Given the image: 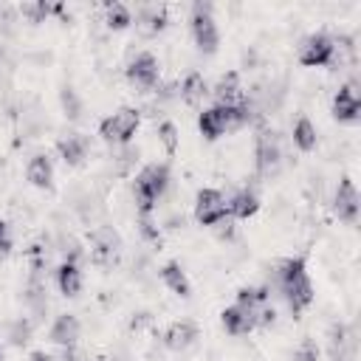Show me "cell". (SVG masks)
Listing matches in <instances>:
<instances>
[{
    "label": "cell",
    "mask_w": 361,
    "mask_h": 361,
    "mask_svg": "<svg viewBox=\"0 0 361 361\" xmlns=\"http://www.w3.org/2000/svg\"><path fill=\"white\" fill-rule=\"evenodd\" d=\"M138 130V110L133 107H121L118 113H113L110 118L102 121L99 133L104 141H116V144H127Z\"/></svg>",
    "instance_id": "277c9868"
},
{
    "label": "cell",
    "mask_w": 361,
    "mask_h": 361,
    "mask_svg": "<svg viewBox=\"0 0 361 361\" xmlns=\"http://www.w3.org/2000/svg\"><path fill=\"white\" fill-rule=\"evenodd\" d=\"M127 76H130V82L138 85V87H152V85L158 82V59H155L152 54H138V56L130 62Z\"/></svg>",
    "instance_id": "ba28073f"
},
{
    "label": "cell",
    "mask_w": 361,
    "mask_h": 361,
    "mask_svg": "<svg viewBox=\"0 0 361 361\" xmlns=\"http://www.w3.org/2000/svg\"><path fill=\"white\" fill-rule=\"evenodd\" d=\"M279 288H282L293 313H299L302 307H307L313 302V285H310V276L305 271L302 257H290L279 265Z\"/></svg>",
    "instance_id": "6da1fadb"
},
{
    "label": "cell",
    "mask_w": 361,
    "mask_h": 361,
    "mask_svg": "<svg viewBox=\"0 0 361 361\" xmlns=\"http://www.w3.org/2000/svg\"><path fill=\"white\" fill-rule=\"evenodd\" d=\"M0 358H3V350H0Z\"/></svg>",
    "instance_id": "e575fe53"
},
{
    "label": "cell",
    "mask_w": 361,
    "mask_h": 361,
    "mask_svg": "<svg viewBox=\"0 0 361 361\" xmlns=\"http://www.w3.org/2000/svg\"><path fill=\"white\" fill-rule=\"evenodd\" d=\"M293 358H296V361H319V347H316V341H313V338H305V341L296 347Z\"/></svg>",
    "instance_id": "f1b7e54d"
},
{
    "label": "cell",
    "mask_w": 361,
    "mask_h": 361,
    "mask_svg": "<svg viewBox=\"0 0 361 361\" xmlns=\"http://www.w3.org/2000/svg\"><path fill=\"white\" fill-rule=\"evenodd\" d=\"M293 144L302 149V152H310L316 147V127L307 121V118H299L293 124Z\"/></svg>",
    "instance_id": "cb8c5ba5"
},
{
    "label": "cell",
    "mask_w": 361,
    "mask_h": 361,
    "mask_svg": "<svg viewBox=\"0 0 361 361\" xmlns=\"http://www.w3.org/2000/svg\"><path fill=\"white\" fill-rule=\"evenodd\" d=\"M299 62L305 68H322L333 62V39L327 34H313L299 48Z\"/></svg>",
    "instance_id": "5b68a950"
},
{
    "label": "cell",
    "mask_w": 361,
    "mask_h": 361,
    "mask_svg": "<svg viewBox=\"0 0 361 361\" xmlns=\"http://www.w3.org/2000/svg\"><path fill=\"white\" fill-rule=\"evenodd\" d=\"M8 338H11L14 347L28 344V338H31V324H28L25 319H17V322L11 324V330H8Z\"/></svg>",
    "instance_id": "83f0119b"
},
{
    "label": "cell",
    "mask_w": 361,
    "mask_h": 361,
    "mask_svg": "<svg viewBox=\"0 0 361 361\" xmlns=\"http://www.w3.org/2000/svg\"><path fill=\"white\" fill-rule=\"evenodd\" d=\"M130 23H133V17H130V8L124 3H107V25L113 31H121Z\"/></svg>",
    "instance_id": "d4e9b609"
},
{
    "label": "cell",
    "mask_w": 361,
    "mask_h": 361,
    "mask_svg": "<svg viewBox=\"0 0 361 361\" xmlns=\"http://www.w3.org/2000/svg\"><path fill=\"white\" fill-rule=\"evenodd\" d=\"M56 285L65 296H76L79 288H82V274L76 268V262H62L59 271H56Z\"/></svg>",
    "instance_id": "ac0fdd59"
},
{
    "label": "cell",
    "mask_w": 361,
    "mask_h": 361,
    "mask_svg": "<svg viewBox=\"0 0 361 361\" xmlns=\"http://www.w3.org/2000/svg\"><path fill=\"white\" fill-rule=\"evenodd\" d=\"M62 361H90L82 350H76V347H65V353H62Z\"/></svg>",
    "instance_id": "1f68e13d"
},
{
    "label": "cell",
    "mask_w": 361,
    "mask_h": 361,
    "mask_svg": "<svg viewBox=\"0 0 361 361\" xmlns=\"http://www.w3.org/2000/svg\"><path fill=\"white\" fill-rule=\"evenodd\" d=\"M169 186V169L164 164H149L147 169H141V175L135 178V203L141 217H149L155 200L166 192Z\"/></svg>",
    "instance_id": "7a4b0ae2"
},
{
    "label": "cell",
    "mask_w": 361,
    "mask_h": 361,
    "mask_svg": "<svg viewBox=\"0 0 361 361\" xmlns=\"http://www.w3.org/2000/svg\"><path fill=\"white\" fill-rule=\"evenodd\" d=\"M254 155H257L259 172H274V169H276V164H279V144H276L274 133L265 130V133L257 135V149H254Z\"/></svg>",
    "instance_id": "30bf717a"
},
{
    "label": "cell",
    "mask_w": 361,
    "mask_h": 361,
    "mask_svg": "<svg viewBox=\"0 0 361 361\" xmlns=\"http://www.w3.org/2000/svg\"><path fill=\"white\" fill-rule=\"evenodd\" d=\"M25 175H28V180H31L34 186L48 189V186H51V180H54V166H51L48 155H34V158L28 161Z\"/></svg>",
    "instance_id": "9a60e30c"
},
{
    "label": "cell",
    "mask_w": 361,
    "mask_h": 361,
    "mask_svg": "<svg viewBox=\"0 0 361 361\" xmlns=\"http://www.w3.org/2000/svg\"><path fill=\"white\" fill-rule=\"evenodd\" d=\"M206 93H209V90H206V82H203L200 73H189V76L183 79V85H180V96H183L186 104H197V102H203Z\"/></svg>",
    "instance_id": "603a6c76"
},
{
    "label": "cell",
    "mask_w": 361,
    "mask_h": 361,
    "mask_svg": "<svg viewBox=\"0 0 361 361\" xmlns=\"http://www.w3.org/2000/svg\"><path fill=\"white\" fill-rule=\"evenodd\" d=\"M214 96H217V102L223 107H234V104L243 102V96H240V79H237L234 71H228L226 76H220V82L214 85Z\"/></svg>",
    "instance_id": "4fadbf2b"
},
{
    "label": "cell",
    "mask_w": 361,
    "mask_h": 361,
    "mask_svg": "<svg viewBox=\"0 0 361 361\" xmlns=\"http://www.w3.org/2000/svg\"><path fill=\"white\" fill-rule=\"evenodd\" d=\"M76 338H79V322H76V316H71V313L56 316V322L51 327V341L54 344H62V347H71Z\"/></svg>",
    "instance_id": "7c38bea8"
},
{
    "label": "cell",
    "mask_w": 361,
    "mask_h": 361,
    "mask_svg": "<svg viewBox=\"0 0 361 361\" xmlns=\"http://www.w3.org/2000/svg\"><path fill=\"white\" fill-rule=\"evenodd\" d=\"M56 149H59V155H62L65 164L76 166L85 158V152H87V138L85 135H68V138H62L56 144Z\"/></svg>",
    "instance_id": "e0dca14e"
},
{
    "label": "cell",
    "mask_w": 361,
    "mask_h": 361,
    "mask_svg": "<svg viewBox=\"0 0 361 361\" xmlns=\"http://www.w3.org/2000/svg\"><path fill=\"white\" fill-rule=\"evenodd\" d=\"M265 302H268V288H243L240 293H237V307L240 310H245V313H257L259 307H265ZM257 324V322H254Z\"/></svg>",
    "instance_id": "ffe728a7"
},
{
    "label": "cell",
    "mask_w": 361,
    "mask_h": 361,
    "mask_svg": "<svg viewBox=\"0 0 361 361\" xmlns=\"http://www.w3.org/2000/svg\"><path fill=\"white\" fill-rule=\"evenodd\" d=\"M228 209H231V214H234V217H240V220H248L251 214H257V209H259V200H257V195H254V192L243 189V192H237V195L231 197Z\"/></svg>",
    "instance_id": "44dd1931"
},
{
    "label": "cell",
    "mask_w": 361,
    "mask_h": 361,
    "mask_svg": "<svg viewBox=\"0 0 361 361\" xmlns=\"http://www.w3.org/2000/svg\"><path fill=\"white\" fill-rule=\"evenodd\" d=\"M220 322H223L226 333H231V336H243V333H248L254 327V316L240 310V307H226L220 313Z\"/></svg>",
    "instance_id": "5bb4252c"
},
{
    "label": "cell",
    "mask_w": 361,
    "mask_h": 361,
    "mask_svg": "<svg viewBox=\"0 0 361 361\" xmlns=\"http://www.w3.org/2000/svg\"><path fill=\"white\" fill-rule=\"evenodd\" d=\"M195 217L203 226H214L217 220L226 217V200L217 189H200L197 192V203H195Z\"/></svg>",
    "instance_id": "8992f818"
},
{
    "label": "cell",
    "mask_w": 361,
    "mask_h": 361,
    "mask_svg": "<svg viewBox=\"0 0 361 361\" xmlns=\"http://www.w3.org/2000/svg\"><path fill=\"white\" fill-rule=\"evenodd\" d=\"M158 141L164 144L166 152H175L178 149V127L172 121H161L158 124Z\"/></svg>",
    "instance_id": "484cf974"
},
{
    "label": "cell",
    "mask_w": 361,
    "mask_h": 361,
    "mask_svg": "<svg viewBox=\"0 0 361 361\" xmlns=\"http://www.w3.org/2000/svg\"><path fill=\"white\" fill-rule=\"evenodd\" d=\"M195 338H197V327H195L192 322H175V324H169L166 333H164V344H166L169 350H186Z\"/></svg>",
    "instance_id": "8fae6325"
},
{
    "label": "cell",
    "mask_w": 361,
    "mask_h": 361,
    "mask_svg": "<svg viewBox=\"0 0 361 361\" xmlns=\"http://www.w3.org/2000/svg\"><path fill=\"white\" fill-rule=\"evenodd\" d=\"M59 102H62V110H65V116H68V118H79V116H82V102H79L76 90L65 87V90H62V96H59Z\"/></svg>",
    "instance_id": "4316f807"
},
{
    "label": "cell",
    "mask_w": 361,
    "mask_h": 361,
    "mask_svg": "<svg viewBox=\"0 0 361 361\" xmlns=\"http://www.w3.org/2000/svg\"><path fill=\"white\" fill-rule=\"evenodd\" d=\"M166 25V11L164 8H144L138 17H135V28L144 34V37H155L158 31H164Z\"/></svg>",
    "instance_id": "2e32d148"
},
{
    "label": "cell",
    "mask_w": 361,
    "mask_h": 361,
    "mask_svg": "<svg viewBox=\"0 0 361 361\" xmlns=\"http://www.w3.org/2000/svg\"><path fill=\"white\" fill-rule=\"evenodd\" d=\"M28 361H51V355L48 353H42V350H37V353H31V358Z\"/></svg>",
    "instance_id": "836d02e7"
},
{
    "label": "cell",
    "mask_w": 361,
    "mask_h": 361,
    "mask_svg": "<svg viewBox=\"0 0 361 361\" xmlns=\"http://www.w3.org/2000/svg\"><path fill=\"white\" fill-rule=\"evenodd\" d=\"M141 234H144L147 240H152V243L161 240V234H158V228H155V223H152L149 217H141Z\"/></svg>",
    "instance_id": "4dcf8cb0"
},
{
    "label": "cell",
    "mask_w": 361,
    "mask_h": 361,
    "mask_svg": "<svg viewBox=\"0 0 361 361\" xmlns=\"http://www.w3.org/2000/svg\"><path fill=\"white\" fill-rule=\"evenodd\" d=\"M358 113H361L358 90H355V85H344V87L336 93V99H333V116H336L338 121H355Z\"/></svg>",
    "instance_id": "9c48e42d"
},
{
    "label": "cell",
    "mask_w": 361,
    "mask_h": 361,
    "mask_svg": "<svg viewBox=\"0 0 361 361\" xmlns=\"http://www.w3.org/2000/svg\"><path fill=\"white\" fill-rule=\"evenodd\" d=\"M11 248V234H8V226L0 220V254H6Z\"/></svg>",
    "instance_id": "d6a6232c"
},
{
    "label": "cell",
    "mask_w": 361,
    "mask_h": 361,
    "mask_svg": "<svg viewBox=\"0 0 361 361\" xmlns=\"http://www.w3.org/2000/svg\"><path fill=\"white\" fill-rule=\"evenodd\" d=\"M90 240H93V248H96V257H99V259L107 257V254H113V251L118 248V234H116L110 226H99V228L90 234Z\"/></svg>",
    "instance_id": "7402d4cb"
},
{
    "label": "cell",
    "mask_w": 361,
    "mask_h": 361,
    "mask_svg": "<svg viewBox=\"0 0 361 361\" xmlns=\"http://www.w3.org/2000/svg\"><path fill=\"white\" fill-rule=\"evenodd\" d=\"M333 209H336V214L341 220L355 223V217H358V192H355L350 178L338 180V189H336V197H333Z\"/></svg>",
    "instance_id": "52a82bcc"
},
{
    "label": "cell",
    "mask_w": 361,
    "mask_h": 361,
    "mask_svg": "<svg viewBox=\"0 0 361 361\" xmlns=\"http://www.w3.org/2000/svg\"><path fill=\"white\" fill-rule=\"evenodd\" d=\"M161 279H164V285H166L172 293L189 296V279H186V274H183V268H180L178 262H166V265L161 268Z\"/></svg>",
    "instance_id": "d6986e66"
},
{
    "label": "cell",
    "mask_w": 361,
    "mask_h": 361,
    "mask_svg": "<svg viewBox=\"0 0 361 361\" xmlns=\"http://www.w3.org/2000/svg\"><path fill=\"white\" fill-rule=\"evenodd\" d=\"M192 37H195V45L203 51V54H214L217 51V25L212 20V6L209 3H195L192 6Z\"/></svg>",
    "instance_id": "3957f363"
},
{
    "label": "cell",
    "mask_w": 361,
    "mask_h": 361,
    "mask_svg": "<svg viewBox=\"0 0 361 361\" xmlns=\"http://www.w3.org/2000/svg\"><path fill=\"white\" fill-rule=\"evenodd\" d=\"M214 231H217L220 240H231V237H234V220H231V217L217 220V223H214Z\"/></svg>",
    "instance_id": "f546056e"
}]
</instances>
